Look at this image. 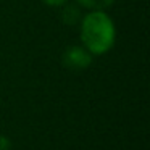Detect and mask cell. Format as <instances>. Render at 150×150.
Wrapping results in <instances>:
<instances>
[{
  "label": "cell",
  "mask_w": 150,
  "mask_h": 150,
  "mask_svg": "<svg viewBox=\"0 0 150 150\" xmlns=\"http://www.w3.org/2000/svg\"><path fill=\"white\" fill-rule=\"evenodd\" d=\"M82 7L89 8L94 11H103L105 8H108L110 5H113L115 0H78Z\"/></svg>",
  "instance_id": "3957f363"
},
{
  "label": "cell",
  "mask_w": 150,
  "mask_h": 150,
  "mask_svg": "<svg viewBox=\"0 0 150 150\" xmlns=\"http://www.w3.org/2000/svg\"><path fill=\"white\" fill-rule=\"evenodd\" d=\"M81 40L91 55H102L115 44V24L103 11H91L82 18Z\"/></svg>",
  "instance_id": "6da1fadb"
},
{
  "label": "cell",
  "mask_w": 150,
  "mask_h": 150,
  "mask_svg": "<svg viewBox=\"0 0 150 150\" xmlns=\"http://www.w3.org/2000/svg\"><path fill=\"white\" fill-rule=\"evenodd\" d=\"M40 2H44L45 5H50V7H60V5L65 4L66 0H40Z\"/></svg>",
  "instance_id": "5b68a950"
},
{
  "label": "cell",
  "mask_w": 150,
  "mask_h": 150,
  "mask_svg": "<svg viewBox=\"0 0 150 150\" xmlns=\"http://www.w3.org/2000/svg\"><path fill=\"white\" fill-rule=\"evenodd\" d=\"M0 150H10V140L4 136H0Z\"/></svg>",
  "instance_id": "277c9868"
},
{
  "label": "cell",
  "mask_w": 150,
  "mask_h": 150,
  "mask_svg": "<svg viewBox=\"0 0 150 150\" xmlns=\"http://www.w3.org/2000/svg\"><path fill=\"white\" fill-rule=\"evenodd\" d=\"M92 62V55L84 47H69L63 55V65L73 71L86 69Z\"/></svg>",
  "instance_id": "7a4b0ae2"
}]
</instances>
